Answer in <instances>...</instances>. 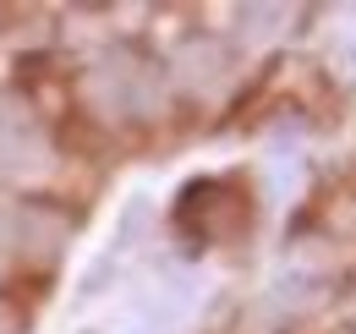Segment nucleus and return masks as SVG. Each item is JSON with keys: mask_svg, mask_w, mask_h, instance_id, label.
<instances>
[{"mask_svg": "<svg viewBox=\"0 0 356 334\" xmlns=\"http://www.w3.org/2000/svg\"><path fill=\"white\" fill-rule=\"evenodd\" d=\"M252 219H258V203H252V186L241 170L230 175H203L192 186H181L176 198V236L197 252H214V247H236L252 236Z\"/></svg>", "mask_w": 356, "mask_h": 334, "instance_id": "f257e3e1", "label": "nucleus"}]
</instances>
